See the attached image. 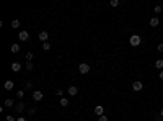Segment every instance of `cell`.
Segmentation results:
<instances>
[{
    "label": "cell",
    "mask_w": 163,
    "mask_h": 121,
    "mask_svg": "<svg viewBox=\"0 0 163 121\" xmlns=\"http://www.w3.org/2000/svg\"><path fill=\"white\" fill-rule=\"evenodd\" d=\"M129 43H131V46H140V43H142V39H140V36L139 34H132L131 38H129Z\"/></svg>",
    "instance_id": "obj_1"
},
{
    "label": "cell",
    "mask_w": 163,
    "mask_h": 121,
    "mask_svg": "<svg viewBox=\"0 0 163 121\" xmlns=\"http://www.w3.org/2000/svg\"><path fill=\"white\" fill-rule=\"evenodd\" d=\"M90 65L87 64V62H82V64H78V72H80V74H88L90 72Z\"/></svg>",
    "instance_id": "obj_2"
},
{
    "label": "cell",
    "mask_w": 163,
    "mask_h": 121,
    "mask_svg": "<svg viewBox=\"0 0 163 121\" xmlns=\"http://www.w3.org/2000/svg\"><path fill=\"white\" fill-rule=\"evenodd\" d=\"M43 98H44V93L41 92V90H34L33 92V100L34 101H41Z\"/></svg>",
    "instance_id": "obj_3"
},
{
    "label": "cell",
    "mask_w": 163,
    "mask_h": 121,
    "mask_svg": "<svg viewBox=\"0 0 163 121\" xmlns=\"http://www.w3.org/2000/svg\"><path fill=\"white\" fill-rule=\"evenodd\" d=\"M142 88H144V83L140 80H135L134 83H132V90H134V92H140Z\"/></svg>",
    "instance_id": "obj_4"
},
{
    "label": "cell",
    "mask_w": 163,
    "mask_h": 121,
    "mask_svg": "<svg viewBox=\"0 0 163 121\" xmlns=\"http://www.w3.org/2000/svg\"><path fill=\"white\" fill-rule=\"evenodd\" d=\"M95 114H96V116H103V114H105L103 105H96V106H95Z\"/></svg>",
    "instance_id": "obj_5"
},
{
    "label": "cell",
    "mask_w": 163,
    "mask_h": 121,
    "mask_svg": "<svg viewBox=\"0 0 163 121\" xmlns=\"http://www.w3.org/2000/svg\"><path fill=\"white\" fill-rule=\"evenodd\" d=\"M18 39H20V41H28L29 39V33L23 29V31H20V34H18Z\"/></svg>",
    "instance_id": "obj_6"
},
{
    "label": "cell",
    "mask_w": 163,
    "mask_h": 121,
    "mask_svg": "<svg viewBox=\"0 0 163 121\" xmlns=\"http://www.w3.org/2000/svg\"><path fill=\"white\" fill-rule=\"evenodd\" d=\"M38 38H39V41H43V43H47V38H49V34H47V31H41Z\"/></svg>",
    "instance_id": "obj_7"
},
{
    "label": "cell",
    "mask_w": 163,
    "mask_h": 121,
    "mask_svg": "<svg viewBox=\"0 0 163 121\" xmlns=\"http://www.w3.org/2000/svg\"><path fill=\"white\" fill-rule=\"evenodd\" d=\"M67 93H69L70 96H75V95L78 93V88H77L75 85H72V87H69V90H67Z\"/></svg>",
    "instance_id": "obj_8"
},
{
    "label": "cell",
    "mask_w": 163,
    "mask_h": 121,
    "mask_svg": "<svg viewBox=\"0 0 163 121\" xmlns=\"http://www.w3.org/2000/svg\"><path fill=\"white\" fill-rule=\"evenodd\" d=\"M21 67H23V65L20 62H13V64H11V70H13V72H20Z\"/></svg>",
    "instance_id": "obj_9"
},
{
    "label": "cell",
    "mask_w": 163,
    "mask_h": 121,
    "mask_svg": "<svg viewBox=\"0 0 163 121\" xmlns=\"http://www.w3.org/2000/svg\"><path fill=\"white\" fill-rule=\"evenodd\" d=\"M160 25V20H158V18H157V16H153V18H150V26H158Z\"/></svg>",
    "instance_id": "obj_10"
},
{
    "label": "cell",
    "mask_w": 163,
    "mask_h": 121,
    "mask_svg": "<svg viewBox=\"0 0 163 121\" xmlns=\"http://www.w3.org/2000/svg\"><path fill=\"white\" fill-rule=\"evenodd\" d=\"M5 90H11V88H13L15 87V83H13V80H7V82H5Z\"/></svg>",
    "instance_id": "obj_11"
},
{
    "label": "cell",
    "mask_w": 163,
    "mask_h": 121,
    "mask_svg": "<svg viewBox=\"0 0 163 121\" xmlns=\"http://www.w3.org/2000/svg\"><path fill=\"white\" fill-rule=\"evenodd\" d=\"M15 110H16L18 113H23V110H25V103H23V101H21V103H18V105L15 106Z\"/></svg>",
    "instance_id": "obj_12"
},
{
    "label": "cell",
    "mask_w": 163,
    "mask_h": 121,
    "mask_svg": "<svg viewBox=\"0 0 163 121\" xmlns=\"http://www.w3.org/2000/svg\"><path fill=\"white\" fill-rule=\"evenodd\" d=\"M10 51L13 52V54H16L18 51H20V44H11V46H10Z\"/></svg>",
    "instance_id": "obj_13"
},
{
    "label": "cell",
    "mask_w": 163,
    "mask_h": 121,
    "mask_svg": "<svg viewBox=\"0 0 163 121\" xmlns=\"http://www.w3.org/2000/svg\"><path fill=\"white\" fill-rule=\"evenodd\" d=\"M155 67L158 69V70H163V59H158V60H157V62H155Z\"/></svg>",
    "instance_id": "obj_14"
},
{
    "label": "cell",
    "mask_w": 163,
    "mask_h": 121,
    "mask_svg": "<svg viewBox=\"0 0 163 121\" xmlns=\"http://www.w3.org/2000/svg\"><path fill=\"white\" fill-rule=\"evenodd\" d=\"M25 65H26V69H28V70H34V64H33V60H26V64H25Z\"/></svg>",
    "instance_id": "obj_15"
},
{
    "label": "cell",
    "mask_w": 163,
    "mask_h": 121,
    "mask_svg": "<svg viewBox=\"0 0 163 121\" xmlns=\"http://www.w3.org/2000/svg\"><path fill=\"white\" fill-rule=\"evenodd\" d=\"M60 105H62V106H69V98L62 96V98H60Z\"/></svg>",
    "instance_id": "obj_16"
},
{
    "label": "cell",
    "mask_w": 163,
    "mask_h": 121,
    "mask_svg": "<svg viewBox=\"0 0 163 121\" xmlns=\"http://www.w3.org/2000/svg\"><path fill=\"white\" fill-rule=\"evenodd\" d=\"M11 28H20V20H13V21H11Z\"/></svg>",
    "instance_id": "obj_17"
},
{
    "label": "cell",
    "mask_w": 163,
    "mask_h": 121,
    "mask_svg": "<svg viewBox=\"0 0 163 121\" xmlns=\"http://www.w3.org/2000/svg\"><path fill=\"white\" fill-rule=\"evenodd\" d=\"M5 106H13L15 103H13V100H11V98H7V100H5V103H3Z\"/></svg>",
    "instance_id": "obj_18"
},
{
    "label": "cell",
    "mask_w": 163,
    "mask_h": 121,
    "mask_svg": "<svg viewBox=\"0 0 163 121\" xmlns=\"http://www.w3.org/2000/svg\"><path fill=\"white\" fill-rule=\"evenodd\" d=\"M43 49L44 51H49L51 49V43H49V41H47V43H43Z\"/></svg>",
    "instance_id": "obj_19"
},
{
    "label": "cell",
    "mask_w": 163,
    "mask_h": 121,
    "mask_svg": "<svg viewBox=\"0 0 163 121\" xmlns=\"http://www.w3.org/2000/svg\"><path fill=\"white\" fill-rule=\"evenodd\" d=\"M161 10H163V7H161V5H157V7L153 8V11H155V13H161Z\"/></svg>",
    "instance_id": "obj_20"
},
{
    "label": "cell",
    "mask_w": 163,
    "mask_h": 121,
    "mask_svg": "<svg viewBox=\"0 0 163 121\" xmlns=\"http://www.w3.org/2000/svg\"><path fill=\"white\" fill-rule=\"evenodd\" d=\"M109 5H111L113 8H114V7H118V5H119V0H111V2H109Z\"/></svg>",
    "instance_id": "obj_21"
},
{
    "label": "cell",
    "mask_w": 163,
    "mask_h": 121,
    "mask_svg": "<svg viewBox=\"0 0 163 121\" xmlns=\"http://www.w3.org/2000/svg\"><path fill=\"white\" fill-rule=\"evenodd\" d=\"M56 95L62 98V96H64V90H60V88H59V90H56Z\"/></svg>",
    "instance_id": "obj_22"
},
{
    "label": "cell",
    "mask_w": 163,
    "mask_h": 121,
    "mask_svg": "<svg viewBox=\"0 0 163 121\" xmlns=\"http://www.w3.org/2000/svg\"><path fill=\"white\" fill-rule=\"evenodd\" d=\"M33 57H34L33 52H28V54H26V60H33Z\"/></svg>",
    "instance_id": "obj_23"
},
{
    "label": "cell",
    "mask_w": 163,
    "mask_h": 121,
    "mask_svg": "<svg viewBox=\"0 0 163 121\" xmlns=\"http://www.w3.org/2000/svg\"><path fill=\"white\" fill-rule=\"evenodd\" d=\"M16 96H18V98H23V96H25V92H23V90H20V92H16Z\"/></svg>",
    "instance_id": "obj_24"
},
{
    "label": "cell",
    "mask_w": 163,
    "mask_h": 121,
    "mask_svg": "<svg viewBox=\"0 0 163 121\" xmlns=\"http://www.w3.org/2000/svg\"><path fill=\"white\" fill-rule=\"evenodd\" d=\"M5 121H16V118H13V116L8 114V116H5Z\"/></svg>",
    "instance_id": "obj_25"
},
{
    "label": "cell",
    "mask_w": 163,
    "mask_h": 121,
    "mask_svg": "<svg viewBox=\"0 0 163 121\" xmlns=\"http://www.w3.org/2000/svg\"><path fill=\"white\" fill-rule=\"evenodd\" d=\"M98 121H108V116L103 114V116H98Z\"/></svg>",
    "instance_id": "obj_26"
},
{
    "label": "cell",
    "mask_w": 163,
    "mask_h": 121,
    "mask_svg": "<svg viewBox=\"0 0 163 121\" xmlns=\"http://www.w3.org/2000/svg\"><path fill=\"white\" fill-rule=\"evenodd\" d=\"M157 49H158V52H163V44H158V46H157Z\"/></svg>",
    "instance_id": "obj_27"
},
{
    "label": "cell",
    "mask_w": 163,
    "mask_h": 121,
    "mask_svg": "<svg viewBox=\"0 0 163 121\" xmlns=\"http://www.w3.org/2000/svg\"><path fill=\"white\" fill-rule=\"evenodd\" d=\"M28 113H29V114H34V113H36V108H29Z\"/></svg>",
    "instance_id": "obj_28"
},
{
    "label": "cell",
    "mask_w": 163,
    "mask_h": 121,
    "mask_svg": "<svg viewBox=\"0 0 163 121\" xmlns=\"http://www.w3.org/2000/svg\"><path fill=\"white\" fill-rule=\"evenodd\" d=\"M158 78H160V80H163V70H160V75H158Z\"/></svg>",
    "instance_id": "obj_29"
},
{
    "label": "cell",
    "mask_w": 163,
    "mask_h": 121,
    "mask_svg": "<svg viewBox=\"0 0 163 121\" xmlns=\"http://www.w3.org/2000/svg\"><path fill=\"white\" fill-rule=\"evenodd\" d=\"M16 121H26V118H23V116H21V118H16Z\"/></svg>",
    "instance_id": "obj_30"
},
{
    "label": "cell",
    "mask_w": 163,
    "mask_h": 121,
    "mask_svg": "<svg viewBox=\"0 0 163 121\" xmlns=\"http://www.w3.org/2000/svg\"><path fill=\"white\" fill-rule=\"evenodd\" d=\"M160 116L163 118V108H161V110H160Z\"/></svg>",
    "instance_id": "obj_31"
}]
</instances>
